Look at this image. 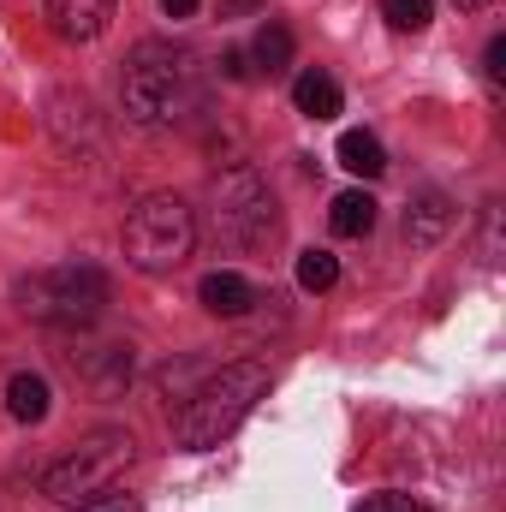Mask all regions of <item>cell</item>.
Returning a JSON list of instances; mask_svg holds the SVG:
<instances>
[{
  "mask_svg": "<svg viewBox=\"0 0 506 512\" xmlns=\"http://www.w3.org/2000/svg\"><path fill=\"white\" fill-rule=\"evenodd\" d=\"M483 72H489V84H501L506 78V36H495V42L483 48Z\"/></svg>",
  "mask_w": 506,
  "mask_h": 512,
  "instance_id": "obj_20",
  "label": "cell"
},
{
  "mask_svg": "<svg viewBox=\"0 0 506 512\" xmlns=\"http://www.w3.org/2000/svg\"><path fill=\"white\" fill-rule=\"evenodd\" d=\"M197 298H203L209 316H245V310L256 304V286L245 280V274H233V268H215V274H203Z\"/></svg>",
  "mask_w": 506,
  "mask_h": 512,
  "instance_id": "obj_10",
  "label": "cell"
},
{
  "mask_svg": "<svg viewBox=\"0 0 506 512\" xmlns=\"http://www.w3.org/2000/svg\"><path fill=\"white\" fill-rule=\"evenodd\" d=\"M453 197L447 191H423V197H411V209H405V245L411 251H429V245H441L447 233H453Z\"/></svg>",
  "mask_w": 506,
  "mask_h": 512,
  "instance_id": "obj_7",
  "label": "cell"
},
{
  "mask_svg": "<svg viewBox=\"0 0 506 512\" xmlns=\"http://www.w3.org/2000/svg\"><path fill=\"white\" fill-rule=\"evenodd\" d=\"M334 280H340V262H334L328 251H304L298 256V286H304V292H328Z\"/></svg>",
  "mask_w": 506,
  "mask_h": 512,
  "instance_id": "obj_16",
  "label": "cell"
},
{
  "mask_svg": "<svg viewBox=\"0 0 506 512\" xmlns=\"http://www.w3.org/2000/svg\"><path fill=\"white\" fill-rule=\"evenodd\" d=\"M215 233L239 251H262L274 233H280V209H274V191L256 179L251 167H233L215 179Z\"/></svg>",
  "mask_w": 506,
  "mask_h": 512,
  "instance_id": "obj_6",
  "label": "cell"
},
{
  "mask_svg": "<svg viewBox=\"0 0 506 512\" xmlns=\"http://www.w3.org/2000/svg\"><path fill=\"white\" fill-rule=\"evenodd\" d=\"M108 304V274L96 262H60L18 280V310L42 328H96Z\"/></svg>",
  "mask_w": 506,
  "mask_h": 512,
  "instance_id": "obj_3",
  "label": "cell"
},
{
  "mask_svg": "<svg viewBox=\"0 0 506 512\" xmlns=\"http://www.w3.org/2000/svg\"><path fill=\"white\" fill-rule=\"evenodd\" d=\"M161 12H167V18H191V12H197V0H161Z\"/></svg>",
  "mask_w": 506,
  "mask_h": 512,
  "instance_id": "obj_22",
  "label": "cell"
},
{
  "mask_svg": "<svg viewBox=\"0 0 506 512\" xmlns=\"http://www.w3.org/2000/svg\"><path fill=\"white\" fill-rule=\"evenodd\" d=\"M6 411H12L18 423H42V417H48V382L30 376V370L12 376V382H6Z\"/></svg>",
  "mask_w": 506,
  "mask_h": 512,
  "instance_id": "obj_14",
  "label": "cell"
},
{
  "mask_svg": "<svg viewBox=\"0 0 506 512\" xmlns=\"http://www.w3.org/2000/svg\"><path fill=\"white\" fill-rule=\"evenodd\" d=\"M191 245H197V215L173 191L143 197L126 215V227H120V251H126V262L137 274H173L191 256Z\"/></svg>",
  "mask_w": 506,
  "mask_h": 512,
  "instance_id": "obj_4",
  "label": "cell"
},
{
  "mask_svg": "<svg viewBox=\"0 0 506 512\" xmlns=\"http://www.w3.org/2000/svg\"><path fill=\"white\" fill-rule=\"evenodd\" d=\"M328 227H334L340 239H364V233L376 227V197H370V191H340L334 209H328Z\"/></svg>",
  "mask_w": 506,
  "mask_h": 512,
  "instance_id": "obj_12",
  "label": "cell"
},
{
  "mask_svg": "<svg viewBox=\"0 0 506 512\" xmlns=\"http://www.w3.org/2000/svg\"><path fill=\"white\" fill-rule=\"evenodd\" d=\"M131 459H137L131 429H96V435H84L72 453H60V459L42 471V495H54V501H66V507H78V501H90V495L114 489V483L126 477Z\"/></svg>",
  "mask_w": 506,
  "mask_h": 512,
  "instance_id": "obj_5",
  "label": "cell"
},
{
  "mask_svg": "<svg viewBox=\"0 0 506 512\" xmlns=\"http://www.w3.org/2000/svg\"><path fill=\"white\" fill-rule=\"evenodd\" d=\"M340 167L358 173V179H381L387 173V149H381L376 131H346L340 137Z\"/></svg>",
  "mask_w": 506,
  "mask_h": 512,
  "instance_id": "obj_13",
  "label": "cell"
},
{
  "mask_svg": "<svg viewBox=\"0 0 506 512\" xmlns=\"http://www.w3.org/2000/svg\"><path fill=\"white\" fill-rule=\"evenodd\" d=\"M358 512H429L423 501H411V495H370Z\"/></svg>",
  "mask_w": 506,
  "mask_h": 512,
  "instance_id": "obj_19",
  "label": "cell"
},
{
  "mask_svg": "<svg viewBox=\"0 0 506 512\" xmlns=\"http://www.w3.org/2000/svg\"><path fill=\"white\" fill-rule=\"evenodd\" d=\"M72 512H137V495H120V489H102V495L78 501Z\"/></svg>",
  "mask_w": 506,
  "mask_h": 512,
  "instance_id": "obj_18",
  "label": "cell"
},
{
  "mask_svg": "<svg viewBox=\"0 0 506 512\" xmlns=\"http://www.w3.org/2000/svg\"><path fill=\"white\" fill-rule=\"evenodd\" d=\"M48 24L60 42H96L114 24V0H48Z\"/></svg>",
  "mask_w": 506,
  "mask_h": 512,
  "instance_id": "obj_8",
  "label": "cell"
},
{
  "mask_svg": "<svg viewBox=\"0 0 506 512\" xmlns=\"http://www.w3.org/2000/svg\"><path fill=\"white\" fill-rule=\"evenodd\" d=\"M268 393V370L262 364H227V370H209L197 393H185L179 417H173V441L185 453H209L221 447L245 417L256 411V399Z\"/></svg>",
  "mask_w": 506,
  "mask_h": 512,
  "instance_id": "obj_2",
  "label": "cell"
},
{
  "mask_svg": "<svg viewBox=\"0 0 506 512\" xmlns=\"http://www.w3.org/2000/svg\"><path fill=\"white\" fill-rule=\"evenodd\" d=\"M453 6H459V12H483L489 0H453Z\"/></svg>",
  "mask_w": 506,
  "mask_h": 512,
  "instance_id": "obj_23",
  "label": "cell"
},
{
  "mask_svg": "<svg viewBox=\"0 0 506 512\" xmlns=\"http://www.w3.org/2000/svg\"><path fill=\"white\" fill-rule=\"evenodd\" d=\"M251 60L262 66V72H280V66H292V30L268 18V24L256 30V48H251Z\"/></svg>",
  "mask_w": 506,
  "mask_h": 512,
  "instance_id": "obj_15",
  "label": "cell"
},
{
  "mask_svg": "<svg viewBox=\"0 0 506 512\" xmlns=\"http://www.w3.org/2000/svg\"><path fill=\"white\" fill-rule=\"evenodd\" d=\"M292 102H298L304 120H334V114H340V84H334L328 72H298Z\"/></svg>",
  "mask_w": 506,
  "mask_h": 512,
  "instance_id": "obj_11",
  "label": "cell"
},
{
  "mask_svg": "<svg viewBox=\"0 0 506 512\" xmlns=\"http://www.w3.org/2000/svg\"><path fill=\"white\" fill-rule=\"evenodd\" d=\"M120 108L143 131L179 126L197 108V60L173 42H137L120 78Z\"/></svg>",
  "mask_w": 506,
  "mask_h": 512,
  "instance_id": "obj_1",
  "label": "cell"
},
{
  "mask_svg": "<svg viewBox=\"0 0 506 512\" xmlns=\"http://www.w3.org/2000/svg\"><path fill=\"white\" fill-rule=\"evenodd\" d=\"M221 72H227V78H251V66H245V54H239V48H233V54H221Z\"/></svg>",
  "mask_w": 506,
  "mask_h": 512,
  "instance_id": "obj_21",
  "label": "cell"
},
{
  "mask_svg": "<svg viewBox=\"0 0 506 512\" xmlns=\"http://www.w3.org/2000/svg\"><path fill=\"white\" fill-rule=\"evenodd\" d=\"M66 364H72V376H84V382L102 387V393H114L120 382H131V346L126 340L96 346V352H66Z\"/></svg>",
  "mask_w": 506,
  "mask_h": 512,
  "instance_id": "obj_9",
  "label": "cell"
},
{
  "mask_svg": "<svg viewBox=\"0 0 506 512\" xmlns=\"http://www.w3.org/2000/svg\"><path fill=\"white\" fill-rule=\"evenodd\" d=\"M381 12H387L393 30H423L435 18V0H381Z\"/></svg>",
  "mask_w": 506,
  "mask_h": 512,
  "instance_id": "obj_17",
  "label": "cell"
}]
</instances>
